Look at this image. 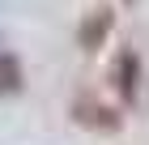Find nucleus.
Instances as JSON below:
<instances>
[{
	"label": "nucleus",
	"instance_id": "nucleus-1",
	"mask_svg": "<svg viewBox=\"0 0 149 145\" xmlns=\"http://www.w3.org/2000/svg\"><path fill=\"white\" fill-rule=\"evenodd\" d=\"M72 124L94 128V132H115V128L124 124V115H119V107L102 102L98 94H77V98H72Z\"/></svg>",
	"mask_w": 149,
	"mask_h": 145
},
{
	"label": "nucleus",
	"instance_id": "nucleus-2",
	"mask_svg": "<svg viewBox=\"0 0 149 145\" xmlns=\"http://www.w3.org/2000/svg\"><path fill=\"white\" fill-rule=\"evenodd\" d=\"M111 77H115L119 98L132 107V102L141 98V60H136L132 47H119V56H115V64H111Z\"/></svg>",
	"mask_w": 149,
	"mask_h": 145
},
{
	"label": "nucleus",
	"instance_id": "nucleus-3",
	"mask_svg": "<svg viewBox=\"0 0 149 145\" xmlns=\"http://www.w3.org/2000/svg\"><path fill=\"white\" fill-rule=\"evenodd\" d=\"M107 30H111V9H94L85 22H81V30H77V39H81V51H98L102 47V39H107Z\"/></svg>",
	"mask_w": 149,
	"mask_h": 145
},
{
	"label": "nucleus",
	"instance_id": "nucleus-4",
	"mask_svg": "<svg viewBox=\"0 0 149 145\" xmlns=\"http://www.w3.org/2000/svg\"><path fill=\"white\" fill-rule=\"evenodd\" d=\"M22 60L13 56V51H0V94H17L22 90Z\"/></svg>",
	"mask_w": 149,
	"mask_h": 145
}]
</instances>
